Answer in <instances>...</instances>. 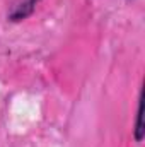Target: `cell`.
I'll return each mask as SVG.
<instances>
[{"label": "cell", "mask_w": 145, "mask_h": 147, "mask_svg": "<svg viewBox=\"0 0 145 147\" xmlns=\"http://www.w3.org/2000/svg\"><path fill=\"white\" fill-rule=\"evenodd\" d=\"M38 2H39V0H12L10 10H9V14H7L9 21H12V22L24 21L26 17H29V16L34 12Z\"/></svg>", "instance_id": "1"}, {"label": "cell", "mask_w": 145, "mask_h": 147, "mask_svg": "<svg viewBox=\"0 0 145 147\" xmlns=\"http://www.w3.org/2000/svg\"><path fill=\"white\" fill-rule=\"evenodd\" d=\"M135 139L137 142H140L144 139V128H142V103L138 105V111H137V123H135Z\"/></svg>", "instance_id": "2"}]
</instances>
